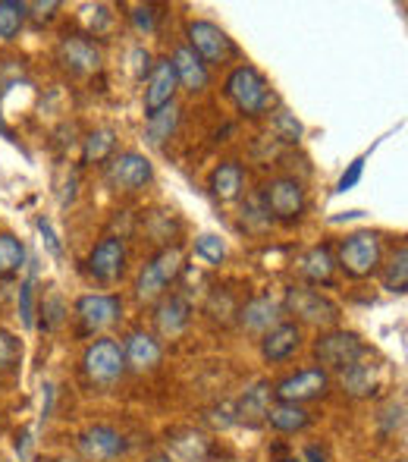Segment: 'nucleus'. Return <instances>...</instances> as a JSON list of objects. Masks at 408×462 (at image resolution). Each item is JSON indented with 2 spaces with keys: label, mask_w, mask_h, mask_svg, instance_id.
I'll list each match as a JSON object with an SVG mask.
<instances>
[{
  "label": "nucleus",
  "mask_w": 408,
  "mask_h": 462,
  "mask_svg": "<svg viewBox=\"0 0 408 462\" xmlns=\"http://www.w3.org/2000/svg\"><path fill=\"white\" fill-rule=\"evenodd\" d=\"M226 97H230L239 114H245V116H261L277 104L274 88H270L267 79H264L255 67H249V63H242V67H236L226 76Z\"/></svg>",
  "instance_id": "nucleus-1"
},
{
  "label": "nucleus",
  "mask_w": 408,
  "mask_h": 462,
  "mask_svg": "<svg viewBox=\"0 0 408 462\" xmlns=\"http://www.w3.org/2000/svg\"><path fill=\"white\" fill-rule=\"evenodd\" d=\"M380 262H384V245H380V236L371 230H358L352 236L342 239L340 245V268L346 271V277L352 280H365L380 271Z\"/></svg>",
  "instance_id": "nucleus-2"
},
{
  "label": "nucleus",
  "mask_w": 408,
  "mask_h": 462,
  "mask_svg": "<svg viewBox=\"0 0 408 462\" xmlns=\"http://www.w3.org/2000/svg\"><path fill=\"white\" fill-rule=\"evenodd\" d=\"M365 356H367L365 340L358 334H352V330H327V334H321L314 340V359L321 362L317 368H323L327 374L330 371H340L342 374V371L352 368Z\"/></svg>",
  "instance_id": "nucleus-3"
},
{
  "label": "nucleus",
  "mask_w": 408,
  "mask_h": 462,
  "mask_svg": "<svg viewBox=\"0 0 408 462\" xmlns=\"http://www.w3.org/2000/svg\"><path fill=\"white\" fill-rule=\"evenodd\" d=\"M179 274H183V252H179V245L160 249L158 255L141 268L139 280H135V296H139V302H154V299H160L167 292V286Z\"/></svg>",
  "instance_id": "nucleus-4"
},
{
  "label": "nucleus",
  "mask_w": 408,
  "mask_h": 462,
  "mask_svg": "<svg viewBox=\"0 0 408 462\" xmlns=\"http://www.w3.org/2000/svg\"><path fill=\"white\" fill-rule=\"evenodd\" d=\"M283 311H289L305 324H317V328H333L340 321V305L311 286H289L286 299H283Z\"/></svg>",
  "instance_id": "nucleus-5"
},
{
  "label": "nucleus",
  "mask_w": 408,
  "mask_h": 462,
  "mask_svg": "<svg viewBox=\"0 0 408 462\" xmlns=\"http://www.w3.org/2000/svg\"><path fill=\"white\" fill-rule=\"evenodd\" d=\"M261 205L270 220L295 224V220H302V214H305V189L293 177L270 180L261 192Z\"/></svg>",
  "instance_id": "nucleus-6"
},
{
  "label": "nucleus",
  "mask_w": 408,
  "mask_h": 462,
  "mask_svg": "<svg viewBox=\"0 0 408 462\" xmlns=\"http://www.w3.org/2000/svg\"><path fill=\"white\" fill-rule=\"evenodd\" d=\"M82 371L92 383L110 387L126 374V359H122V346L116 340H95L82 356Z\"/></svg>",
  "instance_id": "nucleus-7"
},
{
  "label": "nucleus",
  "mask_w": 408,
  "mask_h": 462,
  "mask_svg": "<svg viewBox=\"0 0 408 462\" xmlns=\"http://www.w3.org/2000/svg\"><path fill=\"white\" fill-rule=\"evenodd\" d=\"M186 38H189V48L202 57V63H226L230 57H236V44L226 35L220 25L207 23V19H192L186 25Z\"/></svg>",
  "instance_id": "nucleus-8"
},
{
  "label": "nucleus",
  "mask_w": 408,
  "mask_h": 462,
  "mask_svg": "<svg viewBox=\"0 0 408 462\" xmlns=\"http://www.w3.org/2000/svg\"><path fill=\"white\" fill-rule=\"evenodd\" d=\"M330 390V374L323 368H305L295 371V374L283 377L274 387L277 402H293V406H302V402L311 400H323Z\"/></svg>",
  "instance_id": "nucleus-9"
},
{
  "label": "nucleus",
  "mask_w": 408,
  "mask_h": 462,
  "mask_svg": "<svg viewBox=\"0 0 408 462\" xmlns=\"http://www.w3.org/2000/svg\"><path fill=\"white\" fill-rule=\"evenodd\" d=\"M154 180V164L139 152H122L110 161L107 167V183L116 192H139Z\"/></svg>",
  "instance_id": "nucleus-10"
},
{
  "label": "nucleus",
  "mask_w": 408,
  "mask_h": 462,
  "mask_svg": "<svg viewBox=\"0 0 408 462\" xmlns=\"http://www.w3.org/2000/svg\"><path fill=\"white\" fill-rule=\"evenodd\" d=\"M57 60L73 76H88V73H98L104 57L101 48L88 35H63L60 44H57Z\"/></svg>",
  "instance_id": "nucleus-11"
},
{
  "label": "nucleus",
  "mask_w": 408,
  "mask_h": 462,
  "mask_svg": "<svg viewBox=\"0 0 408 462\" xmlns=\"http://www.w3.org/2000/svg\"><path fill=\"white\" fill-rule=\"evenodd\" d=\"M76 447H79L82 459L88 462H113L126 453V438L110 425H92L79 434Z\"/></svg>",
  "instance_id": "nucleus-12"
},
{
  "label": "nucleus",
  "mask_w": 408,
  "mask_h": 462,
  "mask_svg": "<svg viewBox=\"0 0 408 462\" xmlns=\"http://www.w3.org/2000/svg\"><path fill=\"white\" fill-rule=\"evenodd\" d=\"M76 315H79L82 328H86L88 334L107 330L120 321L122 299L113 296V292H92V296H82L79 302H76Z\"/></svg>",
  "instance_id": "nucleus-13"
},
{
  "label": "nucleus",
  "mask_w": 408,
  "mask_h": 462,
  "mask_svg": "<svg viewBox=\"0 0 408 462\" xmlns=\"http://www.w3.org/2000/svg\"><path fill=\"white\" fill-rule=\"evenodd\" d=\"M88 274L101 283H116L126 271V245L120 236H104L88 255Z\"/></svg>",
  "instance_id": "nucleus-14"
},
{
  "label": "nucleus",
  "mask_w": 408,
  "mask_h": 462,
  "mask_svg": "<svg viewBox=\"0 0 408 462\" xmlns=\"http://www.w3.org/2000/svg\"><path fill=\"white\" fill-rule=\"evenodd\" d=\"M283 318V302L277 296H270V292H261V296L249 299V302L239 309V324H242V330H249V334H267L270 328H277Z\"/></svg>",
  "instance_id": "nucleus-15"
},
{
  "label": "nucleus",
  "mask_w": 408,
  "mask_h": 462,
  "mask_svg": "<svg viewBox=\"0 0 408 462\" xmlns=\"http://www.w3.org/2000/svg\"><path fill=\"white\" fill-rule=\"evenodd\" d=\"M177 73H173V63L170 60H154L151 73L145 76V114H158L164 110L167 104H173L177 97Z\"/></svg>",
  "instance_id": "nucleus-16"
},
{
  "label": "nucleus",
  "mask_w": 408,
  "mask_h": 462,
  "mask_svg": "<svg viewBox=\"0 0 408 462\" xmlns=\"http://www.w3.org/2000/svg\"><path fill=\"white\" fill-rule=\"evenodd\" d=\"M167 457L173 462H207L211 459V440L195 428H173V431H167Z\"/></svg>",
  "instance_id": "nucleus-17"
},
{
  "label": "nucleus",
  "mask_w": 408,
  "mask_h": 462,
  "mask_svg": "<svg viewBox=\"0 0 408 462\" xmlns=\"http://www.w3.org/2000/svg\"><path fill=\"white\" fill-rule=\"evenodd\" d=\"M270 396H274V387L267 381H255L236 402V425L245 428H261L267 421V409H270Z\"/></svg>",
  "instance_id": "nucleus-18"
},
{
  "label": "nucleus",
  "mask_w": 408,
  "mask_h": 462,
  "mask_svg": "<svg viewBox=\"0 0 408 462\" xmlns=\"http://www.w3.org/2000/svg\"><path fill=\"white\" fill-rule=\"evenodd\" d=\"M302 346V328L293 321H280L277 328H270L267 334L261 337V356L267 362H286L299 353Z\"/></svg>",
  "instance_id": "nucleus-19"
},
{
  "label": "nucleus",
  "mask_w": 408,
  "mask_h": 462,
  "mask_svg": "<svg viewBox=\"0 0 408 462\" xmlns=\"http://www.w3.org/2000/svg\"><path fill=\"white\" fill-rule=\"evenodd\" d=\"M122 359H126V368H132V371H151L160 365L164 349H160L154 334L132 330V334L126 337V343H122Z\"/></svg>",
  "instance_id": "nucleus-20"
},
{
  "label": "nucleus",
  "mask_w": 408,
  "mask_h": 462,
  "mask_svg": "<svg viewBox=\"0 0 408 462\" xmlns=\"http://www.w3.org/2000/svg\"><path fill=\"white\" fill-rule=\"evenodd\" d=\"M173 73H177V82L186 88V92H204L207 82H211V73H207V67L202 63V57L195 54V51L189 48V44H179L177 51H173Z\"/></svg>",
  "instance_id": "nucleus-21"
},
{
  "label": "nucleus",
  "mask_w": 408,
  "mask_h": 462,
  "mask_svg": "<svg viewBox=\"0 0 408 462\" xmlns=\"http://www.w3.org/2000/svg\"><path fill=\"white\" fill-rule=\"evenodd\" d=\"M192 321V309L186 296H167L158 302V311H154V324L164 337H179Z\"/></svg>",
  "instance_id": "nucleus-22"
},
{
  "label": "nucleus",
  "mask_w": 408,
  "mask_h": 462,
  "mask_svg": "<svg viewBox=\"0 0 408 462\" xmlns=\"http://www.w3.org/2000/svg\"><path fill=\"white\" fill-rule=\"evenodd\" d=\"M340 383L349 396H355V400H367V396H374L380 387V368L361 359V362H355L352 368L342 371Z\"/></svg>",
  "instance_id": "nucleus-23"
},
{
  "label": "nucleus",
  "mask_w": 408,
  "mask_h": 462,
  "mask_svg": "<svg viewBox=\"0 0 408 462\" xmlns=\"http://www.w3.org/2000/svg\"><path fill=\"white\" fill-rule=\"evenodd\" d=\"M299 271L302 277L308 280V283H317V286H330L333 283V271H336V262H333V252H330V245H311V249L302 255L299 262Z\"/></svg>",
  "instance_id": "nucleus-24"
},
{
  "label": "nucleus",
  "mask_w": 408,
  "mask_h": 462,
  "mask_svg": "<svg viewBox=\"0 0 408 462\" xmlns=\"http://www.w3.org/2000/svg\"><path fill=\"white\" fill-rule=\"evenodd\" d=\"M242 186H245V173L242 164H236V161H223L211 173V195L217 201H236L242 195Z\"/></svg>",
  "instance_id": "nucleus-25"
},
{
  "label": "nucleus",
  "mask_w": 408,
  "mask_h": 462,
  "mask_svg": "<svg viewBox=\"0 0 408 462\" xmlns=\"http://www.w3.org/2000/svg\"><path fill=\"white\" fill-rule=\"evenodd\" d=\"M267 421L280 434H299L311 425V412H305L302 406H293V402H277V406L267 409Z\"/></svg>",
  "instance_id": "nucleus-26"
},
{
  "label": "nucleus",
  "mask_w": 408,
  "mask_h": 462,
  "mask_svg": "<svg viewBox=\"0 0 408 462\" xmlns=\"http://www.w3.org/2000/svg\"><path fill=\"white\" fill-rule=\"evenodd\" d=\"M116 148V133L110 126H101L95 133L86 135V145H82V164H104V161L113 154Z\"/></svg>",
  "instance_id": "nucleus-27"
},
{
  "label": "nucleus",
  "mask_w": 408,
  "mask_h": 462,
  "mask_svg": "<svg viewBox=\"0 0 408 462\" xmlns=\"http://www.w3.org/2000/svg\"><path fill=\"white\" fill-rule=\"evenodd\" d=\"M179 114H183V110H179L177 104H167L164 110L151 114V116H148V126H145V139L151 142V145H160V142H167L173 133H177Z\"/></svg>",
  "instance_id": "nucleus-28"
},
{
  "label": "nucleus",
  "mask_w": 408,
  "mask_h": 462,
  "mask_svg": "<svg viewBox=\"0 0 408 462\" xmlns=\"http://www.w3.org/2000/svg\"><path fill=\"white\" fill-rule=\"evenodd\" d=\"M25 264V245L13 233H0V277H16Z\"/></svg>",
  "instance_id": "nucleus-29"
},
{
  "label": "nucleus",
  "mask_w": 408,
  "mask_h": 462,
  "mask_svg": "<svg viewBox=\"0 0 408 462\" xmlns=\"http://www.w3.org/2000/svg\"><path fill=\"white\" fill-rule=\"evenodd\" d=\"M25 16H29V6L23 0H0V38L13 42L23 29Z\"/></svg>",
  "instance_id": "nucleus-30"
},
{
  "label": "nucleus",
  "mask_w": 408,
  "mask_h": 462,
  "mask_svg": "<svg viewBox=\"0 0 408 462\" xmlns=\"http://www.w3.org/2000/svg\"><path fill=\"white\" fill-rule=\"evenodd\" d=\"M384 290L390 292H403L408 290V245H399L396 255L390 258V264H386L384 271Z\"/></svg>",
  "instance_id": "nucleus-31"
},
{
  "label": "nucleus",
  "mask_w": 408,
  "mask_h": 462,
  "mask_svg": "<svg viewBox=\"0 0 408 462\" xmlns=\"http://www.w3.org/2000/svg\"><path fill=\"white\" fill-rule=\"evenodd\" d=\"M405 425V400H390L377 415V428L384 438H393L396 431H403Z\"/></svg>",
  "instance_id": "nucleus-32"
},
{
  "label": "nucleus",
  "mask_w": 408,
  "mask_h": 462,
  "mask_svg": "<svg viewBox=\"0 0 408 462\" xmlns=\"http://www.w3.org/2000/svg\"><path fill=\"white\" fill-rule=\"evenodd\" d=\"M19 362H23V340L6 328H0V371L19 368Z\"/></svg>",
  "instance_id": "nucleus-33"
},
{
  "label": "nucleus",
  "mask_w": 408,
  "mask_h": 462,
  "mask_svg": "<svg viewBox=\"0 0 408 462\" xmlns=\"http://www.w3.org/2000/svg\"><path fill=\"white\" fill-rule=\"evenodd\" d=\"M270 129H274V135L280 142H286V145H293V142L302 139V133H305V126H302L299 120H295L293 114H286V110H280V114H274V120H270Z\"/></svg>",
  "instance_id": "nucleus-34"
},
{
  "label": "nucleus",
  "mask_w": 408,
  "mask_h": 462,
  "mask_svg": "<svg viewBox=\"0 0 408 462\" xmlns=\"http://www.w3.org/2000/svg\"><path fill=\"white\" fill-rule=\"evenodd\" d=\"M195 255L207 264H220L226 258V243L213 233H204V236L195 239Z\"/></svg>",
  "instance_id": "nucleus-35"
},
{
  "label": "nucleus",
  "mask_w": 408,
  "mask_h": 462,
  "mask_svg": "<svg viewBox=\"0 0 408 462\" xmlns=\"http://www.w3.org/2000/svg\"><path fill=\"white\" fill-rule=\"evenodd\" d=\"M63 311H67V305H63V299L57 296V292H50V296L41 302V315H48V318H44V328H50V330L60 328Z\"/></svg>",
  "instance_id": "nucleus-36"
},
{
  "label": "nucleus",
  "mask_w": 408,
  "mask_h": 462,
  "mask_svg": "<svg viewBox=\"0 0 408 462\" xmlns=\"http://www.w3.org/2000/svg\"><path fill=\"white\" fill-rule=\"evenodd\" d=\"M158 19H160L158 6H135V13H132L135 29L145 32V35H151V32H158Z\"/></svg>",
  "instance_id": "nucleus-37"
},
{
  "label": "nucleus",
  "mask_w": 408,
  "mask_h": 462,
  "mask_svg": "<svg viewBox=\"0 0 408 462\" xmlns=\"http://www.w3.org/2000/svg\"><path fill=\"white\" fill-rule=\"evenodd\" d=\"M82 10H86V25H88V32H92V35H98V32H104L107 29V23H110V13H107V6L104 4H95V6H82Z\"/></svg>",
  "instance_id": "nucleus-38"
},
{
  "label": "nucleus",
  "mask_w": 408,
  "mask_h": 462,
  "mask_svg": "<svg viewBox=\"0 0 408 462\" xmlns=\"http://www.w3.org/2000/svg\"><path fill=\"white\" fill-rule=\"evenodd\" d=\"M151 67H154V60H151V54H148L145 48L129 51V69H132L135 79H145V76L151 73Z\"/></svg>",
  "instance_id": "nucleus-39"
},
{
  "label": "nucleus",
  "mask_w": 408,
  "mask_h": 462,
  "mask_svg": "<svg viewBox=\"0 0 408 462\" xmlns=\"http://www.w3.org/2000/svg\"><path fill=\"white\" fill-rule=\"evenodd\" d=\"M32 292H35V286H32V280H25V283L19 286V315H23L25 328H32V324H35V305H32Z\"/></svg>",
  "instance_id": "nucleus-40"
},
{
  "label": "nucleus",
  "mask_w": 408,
  "mask_h": 462,
  "mask_svg": "<svg viewBox=\"0 0 408 462\" xmlns=\"http://www.w3.org/2000/svg\"><path fill=\"white\" fill-rule=\"evenodd\" d=\"M361 173H365V158H355L352 164L346 167V173L340 177V183H336V192H349V189H355L361 183Z\"/></svg>",
  "instance_id": "nucleus-41"
},
{
  "label": "nucleus",
  "mask_w": 408,
  "mask_h": 462,
  "mask_svg": "<svg viewBox=\"0 0 408 462\" xmlns=\"http://www.w3.org/2000/svg\"><path fill=\"white\" fill-rule=\"evenodd\" d=\"M38 230H41L44 245L50 249V255H54V258H63V245H60V239H57V233H54V226H50V220H48V217H38Z\"/></svg>",
  "instance_id": "nucleus-42"
},
{
  "label": "nucleus",
  "mask_w": 408,
  "mask_h": 462,
  "mask_svg": "<svg viewBox=\"0 0 408 462\" xmlns=\"http://www.w3.org/2000/svg\"><path fill=\"white\" fill-rule=\"evenodd\" d=\"M32 10V19H35L38 25L41 23H50V19H54V13L60 10V4H57V0H48V4H41V0H38V4H25Z\"/></svg>",
  "instance_id": "nucleus-43"
},
{
  "label": "nucleus",
  "mask_w": 408,
  "mask_h": 462,
  "mask_svg": "<svg viewBox=\"0 0 408 462\" xmlns=\"http://www.w3.org/2000/svg\"><path fill=\"white\" fill-rule=\"evenodd\" d=\"M305 462H327V459H323V453L317 450V447H308V450H305Z\"/></svg>",
  "instance_id": "nucleus-44"
},
{
  "label": "nucleus",
  "mask_w": 408,
  "mask_h": 462,
  "mask_svg": "<svg viewBox=\"0 0 408 462\" xmlns=\"http://www.w3.org/2000/svg\"><path fill=\"white\" fill-rule=\"evenodd\" d=\"M148 462H173V459H170V457H151Z\"/></svg>",
  "instance_id": "nucleus-45"
},
{
  "label": "nucleus",
  "mask_w": 408,
  "mask_h": 462,
  "mask_svg": "<svg viewBox=\"0 0 408 462\" xmlns=\"http://www.w3.org/2000/svg\"><path fill=\"white\" fill-rule=\"evenodd\" d=\"M0 135H6V139H10V129L4 126V120H0Z\"/></svg>",
  "instance_id": "nucleus-46"
},
{
  "label": "nucleus",
  "mask_w": 408,
  "mask_h": 462,
  "mask_svg": "<svg viewBox=\"0 0 408 462\" xmlns=\"http://www.w3.org/2000/svg\"><path fill=\"white\" fill-rule=\"evenodd\" d=\"M50 462H76V459H69V457H54Z\"/></svg>",
  "instance_id": "nucleus-47"
},
{
  "label": "nucleus",
  "mask_w": 408,
  "mask_h": 462,
  "mask_svg": "<svg viewBox=\"0 0 408 462\" xmlns=\"http://www.w3.org/2000/svg\"><path fill=\"white\" fill-rule=\"evenodd\" d=\"M283 462H302V459H283Z\"/></svg>",
  "instance_id": "nucleus-48"
}]
</instances>
